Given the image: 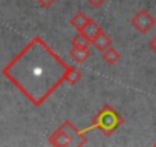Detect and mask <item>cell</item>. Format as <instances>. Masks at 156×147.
<instances>
[{
    "instance_id": "7c38bea8",
    "label": "cell",
    "mask_w": 156,
    "mask_h": 147,
    "mask_svg": "<svg viewBox=\"0 0 156 147\" xmlns=\"http://www.w3.org/2000/svg\"><path fill=\"white\" fill-rule=\"evenodd\" d=\"M57 2V0H37V3L38 5H41L43 8H49L51 5H54Z\"/></svg>"
},
{
    "instance_id": "52a82bcc",
    "label": "cell",
    "mask_w": 156,
    "mask_h": 147,
    "mask_svg": "<svg viewBox=\"0 0 156 147\" xmlns=\"http://www.w3.org/2000/svg\"><path fill=\"white\" fill-rule=\"evenodd\" d=\"M89 57H90L89 48H72V51H70V58L78 64L84 63Z\"/></svg>"
},
{
    "instance_id": "5b68a950",
    "label": "cell",
    "mask_w": 156,
    "mask_h": 147,
    "mask_svg": "<svg viewBox=\"0 0 156 147\" xmlns=\"http://www.w3.org/2000/svg\"><path fill=\"white\" fill-rule=\"evenodd\" d=\"M90 45H92L98 52H104L107 48H110V46H112V38H110L104 31H101V32H100V34H98V35L90 41Z\"/></svg>"
},
{
    "instance_id": "3957f363",
    "label": "cell",
    "mask_w": 156,
    "mask_h": 147,
    "mask_svg": "<svg viewBox=\"0 0 156 147\" xmlns=\"http://www.w3.org/2000/svg\"><path fill=\"white\" fill-rule=\"evenodd\" d=\"M76 136H83V132H78L70 121H64L51 136L49 144L52 145H72Z\"/></svg>"
},
{
    "instance_id": "8992f818",
    "label": "cell",
    "mask_w": 156,
    "mask_h": 147,
    "mask_svg": "<svg viewBox=\"0 0 156 147\" xmlns=\"http://www.w3.org/2000/svg\"><path fill=\"white\" fill-rule=\"evenodd\" d=\"M103 29H101V26L95 22V20H92V19H89V22L86 23V26L83 28V31H81V34L83 35H86V38H89L90 41L101 32Z\"/></svg>"
},
{
    "instance_id": "30bf717a",
    "label": "cell",
    "mask_w": 156,
    "mask_h": 147,
    "mask_svg": "<svg viewBox=\"0 0 156 147\" xmlns=\"http://www.w3.org/2000/svg\"><path fill=\"white\" fill-rule=\"evenodd\" d=\"M72 48H89L90 46V40L86 38V35H83L81 32H78L73 38H72Z\"/></svg>"
},
{
    "instance_id": "5bb4252c",
    "label": "cell",
    "mask_w": 156,
    "mask_h": 147,
    "mask_svg": "<svg viewBox=\"0 0 156 147\" xmlns=\"http://www.w3.org/2000/svg\"><path fill=\"white\" fill-rule=\"evenodd\" d=\"M87 2H89V5H90V6L98 8V6H101V5L106 2V0H87Z\"/></svg>"
},
{
    "instance_id": "ba28073f",
    "label": "cell",
    "mask_w": 156,
    "mask_h": 147,
    "mask_svg": "<svg viewBox=\"0 0 156 147\" xmlns=\"http://www.w3.org/2000/svg\"><path fill=\"white\" fill-rule=\"evenodd\" d=\"M103 60H104L107 64L113 66V64H116V63L121 60V54L110 46V48H107V49L103 52Z\"/></svg>"
},
{
    "instance_id": "9c48e42d",
    "label": "cell",
    "mask_w": 156,
    "mask_h": 147,
    "mask_svg": "<svg viewBox=\"0 0 156 147\" xmlns=\"http://www.w3.org/2000/svg\"><path fill=\"white\" fill-rule=\"evenodd\" d=\"M87 22H89V17H87L86 14H83V13H78V14H75V16L70 19V25H72L78 32L83 31V28L86 26Z\"/></svg>"
},
{
    "instance_id": "9a60e30c",
    "label": "cell",
    "mask_w": 156,
    "mask_h": 147,
    "mask_svg": "<svg viewBox=\"0 0 156 147\" xmlns=\"http://www.w3.org/2000/svg\"><path fill=\"white\" fill-rule=\"evenodd\" d=\"M153 145H156V141H154V144H153Z\"/></svg>"
},
{
    "instance_id": "7a4b0ae2",
    "label": "cell",
    "mask_w": 156,
    "mask_h": 147,
    "mask_svg": "<svg viewBox=\"0 0 156 147\" xmlns=\"http://www.w3.org/2000/svg\"><path fill=\"white\" fill-rule=\"evenodd\" d=\"M124 123V120L118 115V112H115L113 107L110 106H104V109L101 112H98V115L94 118V124L87 129H101L104 132V135H110L113 133L121 124Z\"/></svg>"
},
{
    "instance_id": "277c9868",
    "label": "cell",
    "mask_w": 156,
    "mask_h": 147,
    "mask_svg": "<svg viewBox=\"0 0 156 147\" xmlns=\"http://www.w3.org/2000/svg\"><path fill=\"white\" fill-rule=\"evenodd\" d=\"M130 25H132L139 34H147V32L151 31L153 26L156 25V19H154L147 9H141V11H138V13L132 17Z\"/></svg>"
},
{
    "instance_id": "6da1fadb",
    "label": "cell",
    "mask_w": 156,
    "mask_h": 147,
    "mask_svg": "<svg viewBox=\"0 0 156 147\" xmlns=\"http://www.w3.org/2000/svg\"><path fill=\"white\" fill-rule=\"evenodd\" d=\"M72 66L66 64L40 37L32 38L5 67L3 75L34 104L41 106L63 83Z\"/></svg>"
},
{
    "instance_id": "4fadbf2b",
    "label": "cell",
    "mask_w": 156,
    "mask_h": 147,
    "mask_svg": "<svg viewBox=\"0 0 156 147\" xmlns=\"http://www.w3.org/2000/svg\"><path fill=\"white\" fill-rule=\"evenodd\" d=\"M148 49H150L153 54H156V35L148 40Z\"/></svg>"
},
{
    "instance_id": "8fae6325",
    "label": "cell",
    "mask_w": 156,
    "mask_h": 147,
    "mask_svg": "<svg viewBox=\"0 0 156 147\" xmlns=\"http://www.w3.org/2000/svg\"><path fill=\"white\" fill-rule=\"evenodd\" d=\"M80 80H81V72L72 66V67H70V70H69V74H67V77H66V83L72 86V84L78 83Z\"/></svg>"
}]
</instances>
